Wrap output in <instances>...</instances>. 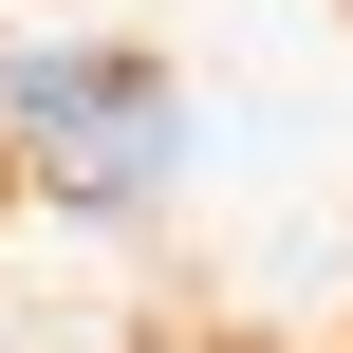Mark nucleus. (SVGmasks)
<instances>
[{
	"label": "nucleus",
	"instance_id": "1",
	"mask_svg": "<svg viewBox=\"0 0 353 353\" xmlns=\"http://www.w3.org/2000/svg\"><path fill=\"white\" fill-rule=\"evenodd\" d=\"M0 149L56 205H149L168 149H186V112H168L149 56H0Z\"/></svg>",
	"mask_w": 353,
	"mask_h": 353
}]
</instances>
